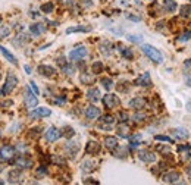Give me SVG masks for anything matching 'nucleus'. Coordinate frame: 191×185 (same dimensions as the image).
<instances>
[{
	"instance_id": "1",
	"label": "nucleus",
	"mask_w": 191,
	"mask_h": 185,
	"mask_svg": "<svg viewBox=\"0 0 191 185\" xmlns=\"http://www.w3.org/2000/svg\"><path fill=\"white\" fill-rule=\"evenodd\" d=\"M143 53L146 55L150 60H153L154 63H162L163 62V55L160 53V50H158L156 47H153L151 44H143L141 47Z\"/></svg>"
},
{
	"instance_id": "2",
	"label": "nucleus",
	"mask_w": 191,
	"mask_h": 185,
	"mask_svg": "<svg viewBox=\"0 0 191 185\" xmlns=\"http://www.w3.org/2000/svg\"><path fill=\"white\" fill-rule=\"evenodd\" d=\"M18 85V77L15 75V74H8V77H6V81H5V85H3V88H2V91L0 94H9L15 90V87Z\"/></svg>"
},
{
	"instance_id": "3",
	"label": "nucleus",
	"mask_w": 191,
	"mask_h": 185,
	"mask_svg": "<svg viewBox=\"0 0 191 185\" xmlns=\"http://www.w3.org/2000/svg\"><path fill=\"white\" fill-rule=\"evenodd\" d=\"M37 94L33 92V90L30 88V87H27L25 88V94H24V100H25V104H27V107H30V109H34V107H37V104H38V100H37V97H35Z\"/></svg>"
},
{
	"instance_id": "4",
	"label": "nucleus",
	"mask_w": 191,
	"mask_h": 185,
	"mask_svg": "<svg viewBox=\"0 0 191 185\" xmlns=\"http://www.w3.org/2000/svg\"><path fill=\"white\" fill-rule=\"evenodd\" d=\"M113 125H115V118H113L112 115L100 116V119H99V128H100V129L109 131V129L113 128Z\"/></svg>"
},
{
	"instance_id": "5",
	"label": "nucleus",
	"mask_w": 191,
	"mask_h": 185,
	"mask_svg": "<svg viewBox=\"0 0 191 185\" xmlns=\"http://www.w3.org/2000/svg\"><path fill=\"white\" fill-rule=\"evenodd\" d=\"M101 102H103V104H104L106 109H115L116 106H119V99H118L115 94H106V96L101 99Z\"/></svg>"
},
{
	"instance_id": "6",
	"label": "nucleus",
	"mask_w": 191,
	"mask_h": 185,
	"mask_svg": "<svg viewBox=\"0 0 191 185\" xmlns=\"http://www.w3.org/2000/svg\"><path fill=\"white\" fill-rule=\"evenodd\" d=\"M15 156V147L12 146H3L0 149V160H12Z\"/></svg>"
},
{
	"instance_id": "7",
	"label": "nucleus",
	"mask_w": 191,
	"mask_h": 185,
	"mask_svg": "<svg viewBox=\"0 0 191 185\" xmlns=\"http://www.w3.org/2000/svg\"><path fill=\"white\" fill-rule=\"evenodd\" d=\"M87 56V49L84 46H79V47H75L74 50H71L69 53V59L71 60H81L82 58Z\"/></svg>"
},
{
	"instance_id": "8",
	"label": "nucleus",
	"mask_w": 191,
	"mask_h": 185,
	"mask_svg": "<svg viewBox=\"0 0 191 185\" xmlns=\"http://www.w3.org/2000/svg\"><path fill=\"white\" fill-rule=\"evenodd\" d=\"M60 137H62V132H60L56 127H50L47 131H46V140H47L49 143H55V141H57Z\"/></svg>"
},
{
	"instance_id": "9",
	"label": "nucleus",
	"mask_w": 191,
	"mask_h": 185,
	"mask_svg": "<svg viewBox=\"0 0 191 185\" xmlns=\"http://www.w3.org/2000/svg\"><path fill=\"white\" fill-rule=\"evenodd\" d=\"M138 159L146 163H153L156 162V154L150 150H140L138 151Z\"/></svg>"
},
{
	"instance_id": "10",
	"label": "nucleus",
	"mask_w": 191,
	"mask_h": 185,
	"mask_svg": "<svg viewBox=\"0 0 191 185\" xmlns=\"http://www.w3.org/2000/svg\"><path fill=\"white\" fill-rule=\"evenodd\" d=\"M135 85H140V87H151L150 74H148V72H144L143 75H140V77L135 80Z\"/></svg>"
},
{
	"instance_id": "11",
	"label": "nucleus",
	"mask_w": 191,
	"mask_h": 185,
	"mask_svg": "<svg viewBox=\"0 0 191 185\" xmlns=\"http://www.w3.org/2000/svg\"><path fill=\"white\" fill-rule=\"evenodd\" d=\"M101 150V146L97 143V141H88L87 143V147H85V153L87 154H99Z\"/></svg>"
},
{
	"instance_id": "12",
	"label": "nucleus",
	"mask_w": 191,
	"mask_h": 185,
	"mask_svg": "<svg viewBox=\"0 0 191 185\" xmlns=\"http://www.w3.org/2000/svg\"><path fill=\"white\" fill-rule=\"evenodd\" d=\"M52 115V110L49 107H37L34 109V112H31V118H47Z\"/></svg>"
},
{
	"instance_id": "13",
	"label": "nucleus",
	"mask_w": 191,
	"mask_h": 185,
	"mask_svg": "<svg viewBox=\"0 0 191 185\" xmlns=\"http://www.w3.org/2000/svg\"><path fill=\"white\" fill-rule=\"evenodd\" d=\"M146 106V99L144 97H134L132 100H129V107H132L135 110H141Z\"/></svg>"
},
{
	"instance_id": "14",
	"label": "nucleus",
	"mask_w": 191,
	"mask_h": 185,
	"mask_svg": "<svg viewBox=\"0 0 191 185\" xmlns=\"http://www.w3.org/2000/svg\"><path fill=\"white\" fill-rule=\"evenodd\" d=\"M15 166L16 168H19V169H30V168H33V160L31 159H28V157H19L16 162H15Z\"/></svg>"
},
{
	"instance_id": "15",
	"label": "nucleus",
	"mask_w": 191,
	"mask_h": 185,
	"mask_svg": "<svg viewBox=\"0 0 191 185\" xmlns=\"http://www.w3.org/2000/svg\"><path fill=\"white\" fill-rule=\"evenodd\" d=\"M162 179H163V182L175 184V182H178V181H180V174H178V172H175V171H172V172H168V174L163 175V176H162Z\"/></svg>"
},
{
	"instance_id": "16",
	"label": "nucleus",
	"mask_w": 191,
	"mask_h": 185,
	"mask_svg": "<svg viewBox=\"0 0 191 185\" xmlns=\"http://www.w3.org/2000/svg\"><path fill=\"white\" fill-rule=\"evenodd\" d=\"M21 179H22V174H21L18 169H13V171H11V172L8 174V181H9L11 184H19Z\"/></svg>"
},
{
	"instance_id": "17",
	"label": "nucleus",
	"mask_w": 191,
	"mask_h": 185,
	"mask_svg": "<svg viewBox=\"0 0 191 185\" xmlns=\"http://www.w3.org/2000/svg\"><path fill=\"white\" fill-rule=\"evenodd\" d=\"M79 81H81V84H84V85H93L94 81H96V77H94V74L82 72V74L79 75Z\"/></svg>"
},
{
	"instance_id": "18",
	"label": "nucleus",
	"mask_w": 191,
	"mask_h": 185,
	"mask_svg": "<svg viewBox=\"0 0 191 185\" xmlns=\"http://www.w3.org/2000/svg\"><path fill=\"white\" fill-rule=\"evenodd\" d=\"M38 72L43 77H53L56 74V69L53 66H49V65H41V66H38Z\"/></svg>"
},
{
	"instance_id": "19",
	"label": "nucleus",
	"mask_w": 191,
	"mask_h": 185,
	"mask_svg": "<svg viewBox=\"0 0 191 185\" xmlns=\"http://www.w3.org/2000/svg\"><path fill=\"white\" fill-rule=\"evenodd\" d=\"M65 150H66V153L71 156V157H74V156L78 153V150H79L78 143H75V141H69L66 146H65Z\"/></svg>"
},
{
	"instance_id": "20",
	"label": "nucleus",
	"mask_w": 191,
	"mask_h": 185,
	"mask_svg": "<svg viewBox=\"0 0 191 185\" xmlns=\"http://www.w3.org/2000/svg\"><path fill=\"white\" fill-rule=\"evenodd\" d=\"M85 116H87V119H96L100 116V109L96 106H88L85 109Z\"/></svg>"
},
{
	"instance_id": "21",
	"label": "nucleus",
	"mask_w": 191,
	"mask_h": 185,
	"mask_svg": "<svg viewBox=\"0 0 191 185\" xmlns=\"http://www.w3.org/2000/svg\"><path fill=\"white\" fill-rule=\"evenodd\" d=\"M100 97H101V94H100V90H99V88H90V90L87 91V99H88L90 102H93V103L99 102Z\"/></svg>"
},
{
	"instance_id": "22",
	"label": "nucleus",
	"mask_w": 191,
	"mask_h": 185,
	"mask_svg": "<svg viewBox=\"0 0 191 185\" xmlns=\"http://www.w3.org/2000/svg\"><path fill=\"white\" fill-rule=\"evenodd\" d=\"M116 131H118V135L119 137H122V138H129V127L122 122V124H119L118 127H116Z\"/></svg>"
},
{
	"instance_id": "23",
	"label": "nucleus",
	"mask_w": 191,
	"mask_h": 185,
	"mask_svg": "<svg viewBox=\"0 0 191 185\" xmlns=\"http://www.w3.org/2000/svg\"><path fill=\"white\" fill-rule=\"evenodd\" d=\"M0 53H2L5 58H6V60H8V62H11L12 65H18V59L15 58V56L12 55V53L8 50V49H6V47L0 46Z\"/></svg>"
},
{
	"instance_id": "24",
	"label": "nucleus",
	"mask_w": 191,
	"mask_h": 185,
	"mask_svg": "<svg viewBox=\"0 0 191 185\" xmlns=\"http://www.w3.org/2000/svg\"><path fill=\"white\" fill-rule=\"evenodd\" d=\"M104 146L109 149V150H115L119 144H118V138L116 137H104Z\"/></svg>"
},
{
	"instance_id": "25",
	"label": "nucleus",
	"mask_w": 191,
	"mask_h": 185,
	"mask_svg": "<svg viewBox=\"0 0 191 185\" xmlns=\"http://www.w3.org/2000/svg\"><path fill=\"white\" fill-rule=\"evenodd\" d=\"M172 132H173V137H175V138L185 140V138L190 137V132H188L185 128H177V129H173Z\"/></svg>"
},
{
	"instance_id": "26",
	"label": "nucleus",
	"mask_w": 191,
	"mask_h": 185,
	"mask_svg": "<svg viewBox=\"0 0 191 185\" xmlns=\"http://www.w3.org/2000/svg\"><path fill=\"white\" fill-rule=\"evenodd\" d=\"M91 27H82V25H78V27H71L66 30V34H72V33H90Z\"/></svg>"
},
{
	"instance_id": "27",
	"label": "nucleus",
	"mask_w": 191,
	"mask_h": 185,
	"mask_svg": "<svg viewBox=\"0 0 191 185\" xmlns=\"http://www.w3.org/2000/svg\"><path fill=\"white\" fill-rule=\"evenodd\" d=\"M30 31H31L34 35H40L46 31V25L44 24H34V25L30 27Z\"/></svg>"
},
{
	"instance_id": "28",
	"label": "nucleus",
	"mask_w": 191,
	"mask_h": 185,
	"mask_svg": "<svg viewBox=\"0 0 191 185\" xmlns=\"http://www.w3.org/2000/svg\"><path fill=\"white\" fill-rule=\"evenodd\" d=\"M94 166H96V165H94L93 160H84V162L81 163V171L85 172V174H87V172H93V171H94Z\"/></svg>"
},
{
	"instance_id": "29",
	"label": "nucleus",
	"mask_w": 191,
	"mask_h": 185,
	"mask_svg": "<svg viewBox=\"0 0 191 185\" xmlns=\"http://www.w3.org/2000/svg\"><path fill=\"white\" fill-rule=\"evenodd\" d=\"M112 43H109V41H103L100 44V52L104 55V56H110V50H112Z\"/></svg>"
},
{
	"instance_id": "30",
	"label": "nucleus",
	"mask_w": 191,
	"mask_h": 185,
	"mask_svg": "<svg viewBox=\"0 0 191 185\" xmlns=\"http://www.w3.org/2000/svg\"><path fill=\"white\" fill-rule=\"evenodd\" d=\"M163 8L168 12H175L177 3H175V0H163Z\"/></svg>"
},
{
	"instance_id": "31",
	"label": "nucleus",
	"mask_w": 191,
	"mask_h": 185,
	"mask_svg": "<svg viewBox=\"0 0 191 185\" xmlns=\"http://www.w3.org/2000/svg\"><path fill=\"white\" fill-rule=\"evenodd\" d=\"M118 49L121 50V53H122V56L126 59H132L134 58V53L131 52V49H126V47H124L122 44H118Z\"/></svg>"
},
{
	"instance_id": "32",
	"label": "nucleus",
	"mask_w": 191,
	"mask_h": 185,
	"mask_svg": "<svg viewBox=\"0 0 191 185\" xmlns=\"http://www.w3.org/2000/svg\"><path fill=\"white\" fill-rule=\"evenodd\" d=\"M103 69H104V66H103V63H101L100 60L93 62V65H91V71H93V74H101Z\"/></svg>"
},
{
	"instance_id": "33",
	"label": "nucleus",
	"mask_w": 191,
	"mask_h": 185,
	"mask_svg": "<svg viewBox=\"0 0 191 185\" xmlns=\"http://www.w3.org/2000/svg\"><path fill=\"white\" fill-rule=\"evenodd\" d=\"M180 15L182 18H190L191 15V5H182L180 9Z\"/></svg>"
},
{
	"instance_id": "34",
	"label": "nucleus",
	"mask_w": 191,
	"mask_h": 185,
	"mask_svg": "<svg viewBox=\"0 0 191 185\" xmlns=\"http://www.w3.org/2000/svg\"><path fill=\"white\" fill-rule=\"evenodd\" d=\"M115 157H119V159H122V157H126V151H128V149H124V147H116L115 149Z\"/></svg>"
},
{
	"instance_id": "35",
	"label": "nucleus",
	"mask_w": 191,
	"mask_h": 185,
	"mask_svg": "<svg viewBox=\"0 0 191 185\" xmlns=\"http://www.w3.org/2000/svg\"><path fill=\"white\" fill-rule=\"evenodd\" d=\"M62 135H63V137H66V138H72V137L75 135V131H74V128H72V127H65V128H63Z\"/></svg>"
},
{
	"instance_id": "36",
	"label": "nucleus",
	"mask_w": 191,
	"mask_h": 185,
	"mask_svg": "<svg viewBox=\"0 0 191 185\" xmlns=\"http://www.w3.org/2000/svg\"><path fill=\"white\" fill-rule=\"evenodd\" d=\"M101 82V85L106 88V90H112V87H113V81L110 80V78H101L100 80Z\"/></svg>"
},
{
	"instance_id": "37",
	"label": "nucleus",
	"mask_w": 191,
	"mask_h": 185,
	"mask_svg": "<svg viewBox=\"0 0 191 185\" xmlns=\"http://www.w3.org/2000/svg\"><path fill=\"white\" fill-rule=\"evenodd\" d=\"M9 34H11V28L6 27V25H2V27H0V40H2V38H6Z\"/></svg>"
},
{
	"instance_id": "38",
	"label": "nucleus",
	"mask_w": 191,
	"mask_h": 185,
	"mask_svg": "<svg viewBox=\"0 0 191 185\" xmlns=\"http://www.w3.org/2000/svg\"><path fill=\"white\" fill-rule=\"evenodd\" d=\"M128 40L131 43H135V44H140L143 41V37L141 35H134V34H128Z\"/></svg>"
},
{
	"instance_id": "39",
	"label": "nucleus",
	"mask_w": 191,
	"mask_h": 185,
	"mask_svg": "<svg viewBox=\"0 0 191 185\" xmlns=\"http://www.w3.org/2000/svg\"><path fill=\"white\" fill-rule=\"evenodd\" d=\"M55 9V5L53 3H44V5H41V12H44V13H50V12H53Z\"/></svg>"
},
{
	"instance_id": "40",
	"label": "nucleus",
	"mask_w": 191,
	"mask_h": 185,
	"mask_svg": "<svg viewBox=\"0 0 191 185\" xmlns=\"http://www.w3.org/2000/svg\"><path fill=\"white\" fill-rule=\"evenodd\" d=\"M40 131H41V127L31 128V129H30V137H31V138H37V137L40 135Z\"/></svg>"
},
{
	"instance_id": "41",
	"label": "nucleus",
	"mask_w": 191,
	"mask_h": 185,
	"mask_svg": "<svg viewBox=\"0 0 191 185\" xmlns=\"http://www.w3.org/2000/svg\"><path fill=\"white\" fill-rule=\"evenodd\" d=\"M116 88H118V91L126 92L128 90H129V84H128V82H121L119 85H116Z\"/></svg>"
},
{
	"instance_id": "42",
	"label": "nucleus",
	"mask_w": 191,
	"mask_h": 185,
	"mask_svg": "<svg viewBox=\"0 0 191 185\" xmlns=\"http://www.w3.org/2000/svg\"><path fill=\"white\" fill-rule=\"evenodd\" d=\"M132 119H134L135 122H141L143 119H146V113H143V112H141V113H140V112H137V113L132 116Z\"/></svg>"
},
{
	"instance_id": "43",
	"label": "nucleus",
	"mask_w": 191,
	"mask_h": 185,
	"mask_svg": "<svg viewBox=\"0 0 191 185\" xmlns=\"http://www.w3.org/2000/svg\"><path fill=\"white\" fill-rule=\"evenodd\" d=\"M156 141H165V143H172V138L168 137V135H156L154 137Z\"/></svg>"
},
{
	"instance_id": "44",
	"label": "nucleus",
	"mask_w": 191,
	"mask_h": 185,
	"mask_svg": "<svg viewBox=\"0 0 191 185\" xmlns=\"http://www.w3.org/2000/svg\"><path fill=\"white\" fill-rule=\"evenodd\" d=\"M52 162L59 163V165H65V159H62V157H59V156H52Z\"/></svg>"
},
{
	"instance_id": "45",
	"label": "nucleus",
	"mask_w": 191,
	"mask_h": 185,
	"mask_svg": "<svg viewBox=\"0 0 191 185\" xmlns=\"http://www.w3.org/2000/svg\"><path fill=\"white\" fill-rule=\"evenodd\" d=\"M191 38V31H188V33H184V34L180 37V41H188Z\"/></svg>"
},
{
	"instance_id": "46",
	"label": "nucleus",
	"mask_w": 191,
	"mask_h": 185,
	"mask_svg": "<svg viewBox=\"0 0 191 185\" xmlns=\"http://www.w3.org/2000/svg\"><path fill=\"white\" fill-rule=\"evenodd\" d=\"M63 72H65L66 75H72V74H74V68H72V66L65 65V66H63Z\"/></svg>"
},
{
	"instance_id": "47",
	"label": "nucleus",
	"mask_w": 191,
	"mask_h": 185,
	"mask_svg": "<svg viewBox=\"0 0 191 185\" xmlns=\"http://www.w3.org/2000/svg\"><path fill=\"white\" fill-rule=\"evenodd\" d=\"M158 150L160 153H165V154H169L170 153V149L169 147H163V146H158Z\"/></svg>"
},
{
	"instance_id": "48",
	"label": "nucleus",
	"mask_w": 191,
	"mask_h": 185,
	"mask_svg": "<svg viewBox=\"0 0 191 185\" xmlns=\"http://www.w3.org/2000/svg\"><path fill=\"white\" fill-rule=\"evenodd\" d=\"M55 102H56L57 104H63L66 102V97H65V96H59V99H56Z\"/></svg>"
},
{
	"instance_id": "49",
	"label": "nucleus",
	"mask_w": 191,
	"mask_h": 185,
	"mask_svg": "<svg viewBox=\"0 0 191 185\" xmlns=\"http://www.w3.org/2000/svg\"><path fill=\"white\" fill-rule=\"evenodd\" d=\"M30 85H31V90H33V91L35 92V94H40V90H38V87L35 85V82L31 81V84H30Z\"/></svg>"
},
{
	"instance_id": "50",
	"label": "nucleus",
	"mask_w": 191,
	"mask_h": 185,
	"mask_svg": "<svg viewBox=\"0 0 191 185\" xmlns=\"http://www.w3.org/2000/svg\"><path fill=\"white\" fill-rule=\"evenodd\" d=\"M119 118L122 119V122H126V121H128V113H126V112H121V113H119Z\"/></svg>"
},
{
	"instance_id": "51",
	"label": "nucleus",
	"mask_w": 191,
	"mask_h": 185,
	"mask_svg": "<svg viewBox=\"0 0 191 185\" xmlns=\"http://www.w3.org/2000/svg\"><path fill=\"white\" fill-rule=\"evenodd\" d=\"M126 18H128V19H131V21H135V22L141 21V18H140V16H134V15H126Z\"/></svg>"
},
{
	"instance_id": "52",
	"label": "nucleus",
	"mask_w": 191,
	"mask_h": 185,
	"mask_svg": "<svg viewBox=\"0 0 191 185\" xmlns=\"http://www.w3.org/2000/svg\"><path fill=\"white\" fill-rule=\"evenodd\" d=\"M57 63H59L60 66H65V65H66V59H65V58H59V59H57Z\"/></svg>"
},
{
	"instance_id": "53",
	"label": "nucleus",
	"mask_w": 191,
	"mask_h": 185,
	"mask_svg": "<svg viewBox=\"0 0 191 185\" xmlns=\"http://www.w3.org/2000/svg\"><path fill=\"white\" fill-rule=\"evenodd\" d=\"M178 150H180V151H182V150H191V146H190V144H187V146H180V147H178Z\"/></svg>"
},
{
	"instance_id": "54",
	"label": "nucleus",
	"mask_w": 191,
	"mask_h": 185,
	"mask_svg": "<svg viewBox=\"0 0 191 185\" xmlns=\"http://www.w3.org/2000/svg\"><path fill=\"white\" fill-rule=\"evenodd\" d=\"M59 3H62V5H71L72 0H59Z\"/></svg>"
},
{
	"instance_id": "55",
	"label": "nucleus",
	"mask_w": 191,
	"mask_h": 185,
	"mask_svg": "<svg viewBox=\"0 0 191 185\" xmlns=\"http://www.w3.org/2000/svg\"><path fill=\"white\" fill-rule=\"evenodd\" d=\"M185 171H187V174H188V175H191V163H190V165H187Z\"/></svg>"
},
{
	"instance_id": "56",
	"label": "nucleus",
	"mask_w": 191,
	"mask_h": 185,
	"mask_svg": "<svg viewBox=\"0 0 191 185\" xmlns=\"http://www.w3.org/2000/svg\"><path fill=\"white\" fill-rule=\"evenodd\" d=\"M185 82H187L188 87H191V77H187V78H185Z\"/></svg>"
},
{
	"instance_id": "57",
	"label": "nucleus",
	"mask_w": 191,
	"mask_h": 185,
	"mask_svg": "<svg viewBox=\"0 0 191 185\" xmlns=\"http://www.w3.org/2000/svg\"><path fill=\"white\" fill-rule=\"evenodd\" d=\"M24 69H25V72H27L28 75L31 74V68H30V66H24Z\"/></svg>"
},
{
	"instance_id": "58",
	"label": "nucleus",
	"mask_w": 191,
	"mask_h": 185,
	"mask_svg": "<svg viewBox=\"0 0 191 185\" xmlns=\"http://www.w3.org/2000/svg\"><path fill=\"white\" fill-rule=\"evenodd\" d=\"M84 5L85 6H91V0H84Z\"/></svg>"
},
{
	"instance_id": "59",
	"label": "nucleus",
	"mask_w": 191,
	"mask_h": 185,
	"mask_svg": "<svg viewBox=\"0 0 191 185\" xmlns=\"http://www.w3.org/2000/svg\"><path fill=\"white\" fill-rule=\"evenodd\" d=\"M187 109L191 112V102H188V103H187Z\"/></svg>"
},
{
	"instance_id": "60",
	"label": "nucleus",
	"mask_w": 191,
	"mask_h": 185,
	"mask_svg": "<svg viewBox=\"0 0 191 185\" xmlns=\"http://www.w3.org/2000/svg\"><path fill=\"white\" fill-rule=\"evenodd\" d=\"M2 171H3V168H2V165H0V172H2Z\"/></svg>"
},
{
	"instance_id": "61",
	"label": "nucleus",
	"mask_w": 191,
	"mask_h": 185,
	"mask_svg": "<svg viewBox=\"0 0 191 185\" xmlns=\"http://www.w3.org/2000/svg\"><path fill=\"white\" fill-rule=\"evenodd\" d=\"M0 184H5V182H3V181H0Z\"/></svg>"
}]
</instances>
